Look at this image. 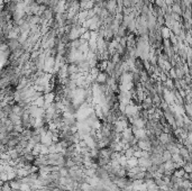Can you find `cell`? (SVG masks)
Returning a JSON list of instances; mask_svg holds the SVG:
<instances>
[{
	"mask_svg": "<svg viewBox=\"0 0 192 191\" xmlns=\"http://www.w3.org/2000/svg\"><path fill=\"white\" fill-rule=\"evenodd\" d=\"M161 142H162V143H167V142H169V136H167L166 134H163V135L161 136Z\"/></svg>",
	"mask_w": 192,
	"mask_h": 191,
	"instance_id": "obj_2",
	"label": "cell"
},
{
	"mask_svg": "<svg viewBox=\"0 0 192 191\" xmlns=\"http://www.w3.org/2000/svg\"><path fill=\"white\" fill-rule=\"evenodd\" d=\"M171 157H172V154L169 151H165L164 153H163V160H164V161H170Z\"/></svg>",
	"mask_w": 192,
	"mask_h": 191,
	"instance_id": "obj_1",
	"label": "cell"
}]
</instances>
